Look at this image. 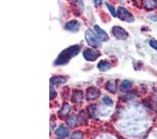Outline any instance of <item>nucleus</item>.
Segmentation results:
<instances>
[{"label": "nucleus", "instance_id": "15", "mask_svg": "<svg viewBox=\"0 0 157 139\" xmlns=\"http://www.w3.org/2000/svg\"><path fill=\"white\" fill-rule=\"evenodd\" d=\"M144 4L147 9H153L157 6V1H146Z\"/></svg>", "mask_w": 157, "mask_h": 139}, {"label": "nucleus", "instance_id": "18", "mask_svg": "<svg viewBox=\"0 0 157 139\" xmlns=\"http://www.w3.org/2000/svg\"><path fill=\"white\" fill-rule=\"evenodd\" d=\"M103 103H105V105H108V106H110V105H112V103H113L112 100H111L109 96H107V95L103 97Z\"/></svg>", "mask_w": 157, "mask_h": 139}, {"label": "nucleus", "instance_id": "20", "mask_svg": "<svg viewBox=\"0 0 157 139\" xmlns=\"http://www.w3.org/2000/svg\"><path fill=\"white\" fill-rule=\"evenodd\" d=\"M67 123H68L69 126H72V127H75V126L77 125V118H75V117L69 118V119L67 120Z\"/></svg>", "mask_w": 157, "mask_h": 139}, {"label": "nucleus", "instance_id": "8", "mask_svg": "<svg viewBox=\"0 0 157 139\" xmlns=\"http://www.w3.org/2000/svg\"><path fill=\"white\" fill-rule=\"evenodd\" d=\"M94 30H95V32H97V36L100 38L102 41H108V40H109V36L107 35V32H106L104 29L101 28L98 25H95Z\"/></svg>", "mask_w": 157, "mask_h": 139}, {"label": "nucleus", "instance_id": "23", "mask_svg": "<svg viewBox=\"0 0 157 139\" xmlns=\"http://www.w3.org/2000/svg\"><path fill=\"white\" fill-rule=\"evenodd\" d=\"M94 110H97V106H95V105H91L90 107H89V111H90V113H91V115H92V116H95Z\"/></svg>", "mask_w": 157, "mask_h": 139}, {"label": "nucleus", "instance_id": "22", "mask_svg": "<svg viewBox=\"0 0 157 139\" xmlns=\"http://www.w3.org/2000/svg\"><path fill=\"white\" fill-rule=\"evenodd\" d=\"M150 46L152 47V48L157 50V40H151V41H150Z\"/></svg>", "mask_w": 157, "mask_h": 139}, {"label": "nucleus", "instance_id": "7", "mask_svg": "<svg viewBox=\"0 0 157 139\" xmlns=\"http://www.w3.org/2000/svg\"><path fill=\"white\" fill-rule=\"evenodd\" d=\"M65 29L69 30V32H77L78 29H80V22L77 21V20H71V21L67 22L65 24Z\"/></svg>", "mask_w": 157, "mask_h": 139}, {"label": "nucleus", "instance_id": "21", "mask_svg": "<svg viewBox=\"0 0 157 139\" xmlns=\"http://www.w3.org/2000/svg\"><path fill=\"white\" fill-rule=\"evenodd\" d=\"M56 96H57V92H56V90L54 89V87H52V86H50V95H49V98H50V100H54Z\"/></svg>", "mask_w": 157, "mask_h": 139}, {"label": "nucleus", "instance_id": "19", "mask_svg": "<svg viewBox=\"0 0 157 139\" xmlns=\"http://www.w3.org/2000/svg\"><path fill=\"white\" fill-rule=\"evenodd\" d=\"M83 138V134L81 132H75L71 135L70 139H82Z\"/></svg>", "mask_w": 157, "mask_h": 139}, {"label": "nucleus", "instance_id": "5", "mask_svg": "<svg viewBox=\"0 0 157 139\" xmlns=\"http://www.w3.org/2000/svg\"><path fill=\"white\" fill-rule=\"evenodd\" d=\"M112 34L113 36H114L115 38H117V39L120 40H126L128 38V32H126L124 28H121V27L120 26H114L112 27Z\"/></svg>", "mask_w": 157, "mask_h": 139}, {"label": "nucleus", "instance_id": "17", "mask_svg": "<svg viewBox=\"0 0 157 139\" xmlns=\"http://www.w3.org/2000/svg\"><path fill=\"white\" fill-rule=\"evenodd\" d=\"M106 6H107V7L109 9V11H110V13H111V15H112L113 17H117V15H116V11H115V9H114V6H111L110 3H106Z\"/></svg>", "mask_w": 157, "mask_h": 139}, {"label": "nucleus", "instance_id": "14", "mask_svg": "<svg viewBox=\"0 0 157 139\" xmlns=\"http://www.w3.org/2000/svg\"><path fill=\"white\" fill-rule=\"evenodd\" d=\"M131 82L130 81H127V80H125L123 83L121 84V89L123 90V91H127L128 89H130V87H131Z\"/></svg>", "mask_w": 157, "mask_h": 139}, {"label": "nucleus", "instance_id": "6", "mask_svg": "<svg viewBox=\"0 0 157 139\" xmlns=\"http://www.w3.org/2000/svg\"><path fill=\"white\" fill-rule=\"evenodd\" d=\"M100 95V90L95 87H89L87 89V94H86V98L88 100H93L98 97Z\"/></svg>", "mask_w": 157, "mask_h": 139}, {"label": "nucleus", "instance_id": "2", "mask_svg": "<svg viewBox=\"0 0 157 139\" xmlns=\"http://www.w3.org/2000/svg\"><path fill=\"white\" fill-rule=\"evenodd\" d=\"M85 38L86 41L88 42V44L92 47H100L101 46V39L97 35L93 34V32L91 29H87L85 32Z\"/></svg>", "mask_w": 157, "mask_h": 139}, {"label": "nucleus", "instance_id": "16", "mask_svg": "<svg viewBox=\"0 0 157 139\" xmlns=\"http://www.w3.org/2000/svg\"><path fill=\"white\" fill-rule=\"evenodd\" d=\"M69 110H70V106L67 105V103H65L64 107L62 108V110H61L60 112H59V115L60 116H65L68 112H69Z\"/></svg>", "mask_w": 157, "mask_h": 139}, {"label": "nucleus", "instance_id": "12", "mask_svg": "<svg viewBox=\"0 0 157 139\" xmlns=\"http://www.w3.org/2000/svg\"><path fill=\"white\" fill-rule=\"evenodd\" d=\"M83 100V93L82 91H75L72 95V100L75 103H80Z\"/></svg>", "mask_w": 157, "mask_h": 139}, {"label": "nucleus", "instance_id": "13", "mask_svg": "<svg viewBox=\"0 0 157 139\" xmlns=\"http://www.w3.org/2000/svg\"><path fill=\"white\" fill-rule=\"evenodd\" d=\"M106 89H107L109 92H111V93H115L116 85H115L114 81H110V82H108L107 85H106Z\"/></svg>", "mask_w": 157, "mask_h": 139}, {"label": "nucleus", "instance_id": "9", "mask_svg": "<svg viewBox=\"0 0 157 139\" xmlns=\"http://www.w3.org/2000/svg\"><path fill=\"white\" fill-rule=\"evenodd\" d=\"M56 135L59 138H65L69 135V132H68V129L65 127H59L56 130Z\"/></svg>", "mask_w": 157, "mask_h": 139}, {"label": "nucleus", "instance_id": "1", "mask_svg": "<svg viewBox=\"0 0 157 139\" xmlns=\"http://www.w3.org/2000/svg\"><path fill=\"white\" fill-rule=\"evenodd\" d=\"M81 46L80 45H73V46L68 47L67 49L63 50L61 54L58 55L57 60H56L55 64L56 65H64L70 61V59L73 57H75L78 52H80Z\"/></svg>", "mask_w": 157, "mask_h": 139}, {"label": "nucleus", "instance_id": "11", "mask_svg": "<svg viewBox=\"0 0 157 139\" xmlns=\"http://www.w3.org/2000/svg\"><path fill=\"white\" fill-rule=\"evenodd\" d=\"M111 66H112V65H111L108 61H104V60L101 61V62L98 64V70H101V71H107V70L110 69Z\"/></svg>", "mask_w": 157, "mask_h": 139}, {"label": "nucleus", "instance_id": "10", "mask_svg": "<svg viewBox=\"0 0 157 139\" xmlns=\"http://www.w3.org/2000/svg\"><path fill=\"white\" fill-rule=\"evenodd\" d=\"M67 81V77H64L62 75H56V77H52L50 79V84L52 85H60L63 84Z\"/></svg>", "mask_w": 157, "mask_h": 139}, {"label": "nucleus", "instance_id": "3", "mask_svg": "<svg viewBox=\"0 0 157 139\" xmlns=\"http://www.w3.org/2000/svg\"><path fill=\"white\" fill-rule=\"evenodd\" d=\"M116 15H117L118 18L121 20H123V21H126V22H133L134 21L133 15L131 14L127 9H125V7H123V6L118 7V9H116Z\"/></svg>", "mask_w": 157, "mask_h": 139}, {"label": "nucleus", "instance_id": "4", "mask_svg": "<svg viewBox=\"0 0 157 139\" xmlns=\"http://www.w3.org/2000/svg\"><path fill=\"white\" fill-rule=\"evenodd\" d=\"M83 57L85 58V60L87 61H95L100 57V52L95 49H92V48H86L84 51H83Z\"/></svg>", "mask_w": 157, "mask_h": 139}]
</instances>
